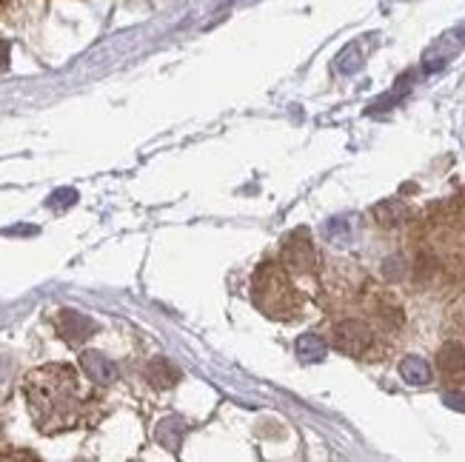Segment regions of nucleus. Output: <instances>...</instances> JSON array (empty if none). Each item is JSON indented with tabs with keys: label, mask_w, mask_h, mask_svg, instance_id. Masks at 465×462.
I'll use <instances>...</instances> for the list:
<instances>
[{
	"label": "nucleus",
	"mask_w": 465,
	"mask_h": 462,
	"mask_svg": "<svg viewBox=\"0 0 465 462\" xmlns=\"http://www.w3.org/2000/svg\"><path fill=\"white\" fill-rule=\"evenodd\" d=\"M26 406L44 434L74 428L80 419V379L72 366H40L26 377Z\"/></svg>",
	"instance_id": "f257e3e1"
},
{
	"label": "nucleus",
	"mask_w": 465,
	"mask_h": 462,
	"mask_svg": "<svg viewBox=\"0 0 465 462\" xmlns=\"http://www.w3.org/2000/svg\"><path fill=\"white\" fill-rule=\"evenodd\" d=\"M252 297L262 314L277 319H289L300 311V294L292 286L289 271L277 263H262L254 271Z\"/></svg>",
	"instance_id": "f03ea898"
},
{
	"label": "nucleus",
	"mask_w": 465,
	"mask_h": 462,
	"mask_svg": "<svg viewBox=\"0 0 465 462\" xmlns=\"http://www.w3.org/2000/svg\"><path fill=\"white\" fill-rule=\"evenodd\" d=\"M331 343L342 354L360 357V354H366L371 349L374 334H371L369 323H362V319H342V323H337L334 331H331Z\"/></svg>",
	"instance_id": "7ed1b4c3"
},
{
	"label": "nucleus",
	"mask_w": 465,
	"mask_h": 462,
	"mask_svg": "<svg viewBox=\"0 0 465 462\" xmlns=\"http://www.w3.org/2000/svg\"><path fill=\"white\" fill-rule=\"evenodd\" d=\"M282 269L292 274H314L317 254L306 231H294L282 243Z\"/></svg>",
	"instance_id": "20e7f679"
},
{
	"label": "nucleus",
	"mask_w": 465,
	"mask_h": 462,
	"mask_svg": "<svg viewBox=\"0 0 465 462\" xmlns=\"http://www.w3.org/2000/svg\"><path fill=\"white\" fill-rule=\"evenodd\" d=\"M57 329H60V334H64V337L69 339V343H80V339H86V337L94 331L92 319L80 317V314H72V311H64V314H60Z\"/></svg>",
	"instance_id": "39448f33"
},
{
	"label": "nucleus",
	"mask_w": 465,
	"mask_h": 462,
	"mask_svg": "<svg viewBox=\"0 0 465 462\" xmlns=\"http://www.w3.org/2000/svg\"><path fill=\"white\" fill-rule=\"evenodd\" d=\"M437 366L442 374H449V377L465 374V349L460 343H446L437 354Z\"/></svg>",
	"instance_id": "423d86ee"
},
{
	"label": "nucleus",
	"mask_w": 465,
	"mask_h": 462,
	"mask_svg": "<svg viewBox=\"0 0 465 462\" xmlns=\"http://www.w3.org/2000/svg\"><path fill=\"white\" fill-rule=\"evenodd\" d=\"M374 217H377L380 226H400V223H406V220H409V209L391 200V203H380L374 209Z\"/></svg>",
	"instance_id": "0eeeda50"
},
{
	"label": "nucleus",
	"mask_w": 465,
	"mask_h": 462,
	"mask_svg": "<svg viewBox=\"0 0 465 462\" xmlns=\"http://www.w3.org/2000/svg\"><path fill=\"white\" fill-rule=\"evenodd\" d=\"M400 374L406 377L409 383H414V386H422V383H429V379H431V369L426 366V359H420V357L402 359Z\"/></svg>",
	"instance_id": "6e6552de"
},
{
	"label": "nucleus",
	"mask_w": 465,
	"mask_h": 462,
	"mask_svg": "<svg viewBox=\"0 0 465 462\" xmlns=\"http://www.w3.org/2000/svg\"><path fill=\"white\" fill-rule=\"evenodd\" d=\"M300 351H302V354H309V357H320V354H322V343H320L317 337H306V339L300 343Z\"/></svg>",
	"instance_id": "1a4fd4ad"
},
{
	"label": "nucleus",
	"mask_w": 465,
	"mask_h": 462,
	"mask_svg": "<svg viewBox=\"0 0 465 462\" xmlns=\"http://www.w3.org/2000/svg\"><path fill=\"white\" fill-rule=\"evenodd\" d=\"M6 64H9V46L0 44V69H6Z\"/></svg>",
	"instance_id": "9d476101"
}]
</instances>
